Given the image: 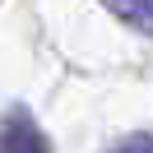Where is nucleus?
I'll return each instance as SVG.
<instances>
[{
  "instance_id": "1",
  "label": "nucleus",
  "mask_w": 153,
  "mask_h": 153,
  "mask_svg": "<svg viewBox=\"0 0 153 153\" xmlns=\"http://www.w3.org/2000/svg\"><path fill=\"white\" fill-rule=\"evenodd\" d=\"M0 153H51V149L28 111H10L0 121Z\"/></svg>"
},
{
  "instance_id": "2",
  "label": "nucleus",
  "mask_w": 153,
  "mask_h": 153,
  "mask_svg": "<svg viewBox=\"0 0 153 153\" xmlns=\"http://www.w3.org/2000/svg\"><path fill=\"white\" fill-rule=\"evenodd\" d=\"M107 5H111L125 23H134V28L153 33V0H107Z\"/></svg>"
},
{
  "instance_id": "3",
  "label": "nucleus",
  "mask_w": 153,
  "mask_h": 153,
  "mask_svg": "<svg viewBox=\"0 0 153 153\" xmlns=\"http://www.w3.org/2000/svg\"><path fill=\"white\" fill-rule=\"evenodd\" d=\"M111 153H153V134H130V139L116 144Z\"/></svg>"
}]
</instances>
